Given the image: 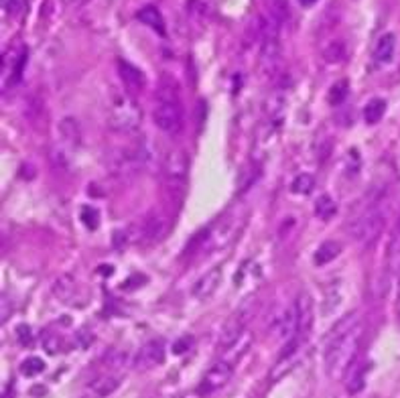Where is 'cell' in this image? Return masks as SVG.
Masks as SVG:
<instances>
[{
  "mask_svg": "<svg viewBox=\"0 0 400 398\" xmlns=\"http://www.w3.org/2000/svg\"><path fill=\"white\" fill-rule=\"evenodd\" d=\"M18 341H21V346H25V348H29L33 343V336H31V329H29V325H21L18 327Z\"/></svg>",
  "mask_w": 400,
  "mask_h": 398,
  "instance_id": "4dcf8cb0",
  "label": "cell"
},
{
  "mask_svg": "<svg viewBox=\"0 0 400 398\" xmlns=\"http://www.w3.org/2000/svg\"><path fill=\"white\" fill-rule=\"evenodd\" d=\"M364 334L360 315L352 311L343 319H339L327 339V350H325V370L331 376H341L352 366L358 350H360V337Z\"/></svg>",
  "mask_w": 400,
  "mask_h": 398,
  "instance_id": "6da1fadb",
  "label": "cell"
},
{
  "mask_svg": "<svg viewBox=\"0 0 400 398\" xmlns=\"http://www.w3.org/2000/svg\"><path fill=\"white\" fill-rule=\"evenodd\" d=\"M242 228V215L240 214H228L224 215L216 226L214 230H203L200 238V252H212V250H217L219 246L228 244L236 230Z\"/></svg>",
  "mask_w": 400,
  "mask_h": 398,
  "instance_id": "8992f818",
  "label": "cell"
},
{
  "mask_svg": "<svg viewBox=\"0 0 400 398\" xmlns=\"http://www.w3.org/2000/svg\"><path fill=\"white\" fill-rule=\"evenodd\" d=\"M187 171H189V157L185 154V151L173 149L165 154L163 177H165V183L169 187H181L185 177H187Z\"/></svg>",
  "mask_w": 400,
  "mask_h": 398,
  "instance_id": "52a82bcc",
  "label": "cell"
},
{
  "mask_svg": "<svg viewBox=\"0 0 400 398\" xmlns=\"http://www.w3.org/2000/svg\"><path fill=\"white\" fill-rule=\"evenodd\" d=\"M165 358V346L161 339H151L144 346H140L139 352L132 358V366L144 372V370H153V368L161 366Z\"/></svg>",
  "mask_w": 400,
  "mask_h": 398,
  "instance_id": "9c48e42d",
  "label": "cell"
},
{
  "mask_svg": "<svg viewBox=\"0 0 400 398\" xmlns=\"http://www.w3.org/2000/svg\"><path fill=\"white\" fill-rule=\"evenodd\" d=\"M59 138L67 149H76L79 144V126L74 118L65 116L59 123Z\"/></svg>",
  "mask_w": 400,
  "mask_h": 398,
  "instance_id": "ac0fdd59",
  "label": "cell"
},
{
  "mask_svg": "<svg viewBox=\"0 0 400 398\" xmlns=\"http://www.w3.org/2000/svg\"><path fill=\"white\" fill-rule=\"evenodd\" d=\"M59 343H62V339H59L57 334H51V331H45V334H43V348H45L47 353L59 352Z\"/></svg>",
  "mask_w": 400,
  "mask_h": 398,
  "instance_id": "83f0119b",
  "label": "cell"
},
{
  "mask_svg": "<svg viewBox=\"0 0 400 398\" xmlns=\"http://www.w3.org/2000/svg\"><path fill=\"white\" fill-rule=\"evenodd\" d=\"M396 53V37L394 33H384L374 47V59L378 63H390Z\"/></svg>",
  "mask_w": 400,
  "mask_h": 398,
  "instance_id": "2e32d148",
  "label": "cell"
},
{
  "mask_svg": "<svg viewBox=\"0 0 400 398\" xmlns=\"http://www.w3.org/2000/svg\"><path fill=\"white\" fill-rule=\"evenodd\" d=\"M191 343H193V339H191V337L177 339V341H175V346H173V352L177 353V356H179V353H185L187 350H189V348H191Z\"/></svg>",
  "mask_w": 400,
  "mask_h": 398,
  "instance_id": "1f68e13d",
  "label": "cell"
},
{
  "mask_svg": "<svg viewBox=\"0 0 400 398\" xmlns=\"http://www.w3.org/2000/svg\"><path fill=\"white\" fill-rule=\"evenodd\" d=\"M45 370V362L41 358H27L23 364H21V374L27 376V378H33L37 374H41Z\"/></svg>",
  "mask_w": 400,
  "mask_h": 398,
  "instance_id": "d4e9b609",
  "label": "cell"
},
{
  "mask_svg": "<svg viewBox=\"0 0 400 398\" xmlns=\"http://www.w3.org/2000/svg\"><path fill=\"white\" fill-rule=\"evenodd\" d=\"M2 59H6V65L11 67V76H8V86H15L16 81L23 77V69L27 63V49L25 45H21L16 51H8Z\"/></svg>",
  "mask_w": 400,
  "mask_h": 398,
  "instance_id": "5bb4252c",
  "label": "cell"
},
{
  "mask_svg": "<svg viewBox=\"0 0 400 398\" xmlns=\"http://www.w3.org/2000/svg\"><path fill=\"white\" fill-rule=\"evenodd\" d=\"M339 252H341V246L338 242H333V240H329V242H324V244L315 250L313 261H315L317 266H324V264H329L331 261H336L339 256Z\"/></svg>",
  "mask_w": 400,
  "mask_h": 398,
  "instance_id": "d6986e66",
  "label": "cell"
},
{
  "mask_svg": "<svg viewBox=\"0 0 400 398\" xmlns=\"http://www.w3.org/2000/svg\"><path fill=\"white\" fill-rule=\"evenodd\" d=\"M386 114V102L384 100H380V98H374V100H370L366 108H364V120L368 124H376L380 123L382 118H384Z\"/></svg>",
  "mask_w": 400,
  "mask_h": 398,
  "instance_id": "44dd1931",
  "label": "cell"
},
{
  "mask_svg": "<svg viewBox=\"0 0 400 398\" xmlns=\"http://www.w3.org/2000/svg\"><path fill=\"white\" fill-rule=\"evenodd\" d=\"M219 285H222V266H216L198 278V283L191 287V295L195 299H207L219 289Z\"/></svg>",
  "mask_w": 400,
  "mask_h": 398,
  "instance_id": "7c38bea8",
  "label": "cell"
},
{
  "mask_svg": "<svg viewBox=\"0 0 400 398\" xmlns=\"http://www.w3.org/2000/svg\"><path fill=\"white\" fill-rule=\"evenodd\" d=\"M390 254L392 256H400V217L396 222V228L392 232V238H390Z\"/></svg>",
  "mask_w": 400,
  "mask_h": 398,
  "instance_id": "f546056e",
  "label": "cell"
},
{
  "mask_svg": "<svg viewBox=\"0 0 400 398\" xmlns=\"http://www.w3.org/2000/svg\"><path fill=\"white\" fill-rule=\"evenodd\" d=\"M319 0H299V4L301 6H305V8H309V6H313V4H317Z\"/></svg>",
  "mask_w": 400,
  "mask_h": 398,
  "instance_id": "d6a6232c",
  "label": "cell"
},
{
  "mask_svg": "<svg viewBox=\"0 0 400 398\" xmlns=\"http://www.w3.org/2000/svg\"><path fill=\"white\" fill-rule=\"evenodd\" d=\"M140 123H142V112H140L139 104L124 93H116L110 102V128L116 132H122V135H130V132L139 130Z\"/></svg>",
  "mask_w": 400,
  "mask_h": 398,
  "instance_id": "3957f363",
  "label": "cell"
},
{
  "mask_svg": "<svg viewBox=\"0 0 400 398\" xmlns=\"http://www.w3.org/2000/svg\"><path fill=\"white\" fill-rule=\"evenodd\" d=\"M137 18H139L144 27H149V29H153L154 33H159L161 37H165V35H167L165 18H163L161 11H159L156 6H151V4H149V6L140 8L139 13H137Z\"/></svg>",
  "mask_w": 400,
  "mask_h": 398,
  "instance_id": "9a60e30c",
  "label": "cell"
},
{
  "mask_svg": "<svg viewBox=\"0 0 400 398\" xmlns=\"http://www.w3.org/2000/svg\"><path fill=\"white\" fill-rule=\"evenodd\" d=\"M4 6H6L8 15L21 16L25 15V11H27V0H6Z\"/></svg>",
  "mask_w": 400,
  "mask_h": 398,
  "instance_id": "f1b7e54d",
  "label": "cell"
},
{
  "mask_svg": "<svg viewBox=\"0 0 400 398\" xmlns=\"http://www.w3.org/2000/svg\"><path fill=\"white\" fill-rule=\"evenodd\" d=\"M53 292H55L62 301H67V299L76 292V283H74V278H72V276H62V278L55 283Z\"/></svg>",
  "mask_w": 400,
  "mask_h": 398,
  "instance_id": "cb8c5ba5",
  "label": "cell"
},
{
  "mask_svg": "<svg viewBox=\"0 0 400 398\" xmlns=\"http://www.w3.org/2000/svg\"><path fill=\"white\" fill-rule=\"evenodd\" d=\"M386 217L378 207H366L360 215H355L354 220L350 222L348 232L352 236L355 244L370 246L378 236L380 232L384 230Z\"/></svg>",
  "mask_w": 400,
  "mask_h": 398,
  "instance_id": "5b68a950",
  "label": "cell"
},
{
  "mask_svg": "<svg viewBox=\"0 0 400 398\" xmlns=\"http://www.w3.org/2000/svg\"><path fill=\"white\" fill-rule=\"evenodd\" d=\"M118 65V76L122 79L124 88L128 90L130 93H140L144 90V84H147V79H144V74L140 72L137 65H132V63H128L126 59H118L116 62Z\"/></svg>",
  "mask_w": 400,
  "mask_h": 398,
  "instance_id": "8fae6325",
  "label": "cell"
},
{
  "mask_svg": "<svg viewBox=\"0 0 400 398\" xmlns=\"http://www.w3.org/2000/svg\"><path fill=\"white\" fill-rule=\"evenodd\" d=\"M348 93H350V81L348 79H339L331 86V90L327 93V100H329L331 106H339L341 102H345Z\"/></svg>",
  "mask_w": 400,
  "mask_h": 398,
  "instance_id": "7402d4cb",
  "label": "cell"
},
{
  "mask_svg": "<svg viewBox=\"0 0 400 398\" xmlns=\"http://www.w3.org/2000/svg\"><path fill=\"white\" fill-rule=\"evenodd\" d=\"M280 21L275 15H266L262 21V47H261V63L262 72L266 76H273L277 72L278 62H280V39H278V29Z\"/></svg>",
  "mask_w": 400,
  "mask_h": 398,
  "instance_id": "277c9868",
  "label": "cell"
},
{
  "mask_svg": "<svg viewBox=\"0 0 400 398\" xmlns=\"http://www.w3.org/2000/svg\"><path fill=\"white\" fill-rule=\"evenodd\" d=\"M343 55H345V45H343L341 41H333L331 45L325 49V53H324L325 62H329V63L341 62V59H343Z\"/></svg>",
  "mask_w": 400,
  "mask_h": 398,
  "instance_id": "484cf974",
  "label": "cell"
},
{
  "mask_svg": "<svg viewBox=\"0 0 400 398\" xmlns=\"http://www.w3.org/2000/svg\"><path fill=\"white\" fill-rule=\"evenodd\" d=\"M153 120L165 135H179L185 126V110L181 92L173 79H161L154 92Z\"/></svg>",
  "mask_w": 400,
  "mask_h": 398,
  "instance_id": "7a4b0ae2",
  "label": "cell"
},
{
  "mask_svg": "<svg viewBox=\"0 0 400 398\" xmlns=\"http://www.w3.org/2000/svg\"><path fill=\"white\" fill-rule=\"evenodd\" d=\"M315 214L319 220H331L333 215L338 214V203H336V199L331 198V195H321V198H317L315 201Z\"/></svg>",
  "mask_w": 400,
  "mask_h": 398,
  "instance_id": "ffe728a7",
  "label": "cell"
},
{
  "mask_svg": "<svg viewBox=\"0 0 400 398\" xmlns=\"http://www.w3.org/2000/svg\"><path fill=\"white\" fill-rule=\"evenodd\" d=\"M120 384V376L118 374H104V376H98L90 382V394H93V398H104L112 394Z\"/></svg>",
  "mask_w": 400,
  "mask_h": 398,
  "instance_id": "e0dca14e",
  "label": "cell"
},
{
  "mask_svg": "<svg viewBox=\"0 0 400 398\" xmlns=\"http://www.w3.org/2000/svg\"><path fill=\"white\" fill-rule=\"evenodd\" d=\"M81 222L86 224V228H90V230H96L98 228V222H100V217H98V212L90 207V205H86L84 210H81Z\"/></svg>",
  "mask_w": 400,
  "mask_h": 398,
  "instance_id": "4316f807",
  "label": "cell"
},
{
  "mask_svg": "<svg viewBox=\"0 0 400 398\" xmlns=\"http://www.w3.org/2000/svg\"><path fill=\"white\" fill-rule=\"evenodd\" d=\"M232 372H234V362L232 360L216 362L205 372V376H203V380L200 384V394L207 397V394H214L217 390H222L226 384L230 382Z\"/></svg>",
  "mask_w": 400,
  "mask_h": 398,
  "instance_id": "ba28073f",
  "label": "cell"
},
{
  "mask_svg": "<svg viewBox=\"0 0 400 398\" xmlns=\"http://www.w3.org/2000/svg\"><path fill=\"white\" fill-rule=\"evenodd\" d=\"M366 372H368V364H366V362H360V360L355 358L354 362H352V366L348 368V372H345V388H348L350 394H358V392L364 388V384H366Z\"/></svg>",
  "mask_w": 400,
  "mask_h": 398,
  "instance_id": "4fadbf2b",
  "label": "cell"
},
{
  "mask_svg": "<svg viewBox=\"0 0 400 398\" xmlns=\"http://www.w3.org/2000/svg\"><path fill=\"white\" fill-rule=\"evenodd\" d=\"M315 189V177L313 175H307V173H301L292 179L291 183V191L297 193V195H309L311 191Z\"/></svg>",
  "mask_w": 400,
  "mask_h": 398,
  "instance_id": "603a6c76",
  "label": "cell"
},
{
  "mask_svg": "<svg viewBox=\"0 0 400 398\" xmlns=\"http://www.w3.org/2000/svg\"><path fill=\"white\" fill-rule=\"evenodd\" d=\"M167 228H169V226H167L165 215L159 214V212L149 214L142 220V224H140V242H144V244H154V242H159L161 238H165Z\"/></svg>",
  "mask_w": 400,
  "mask_h": 398,
  "instance_id": "30bf717a",
  "label": "cell"
}]
</instances>
